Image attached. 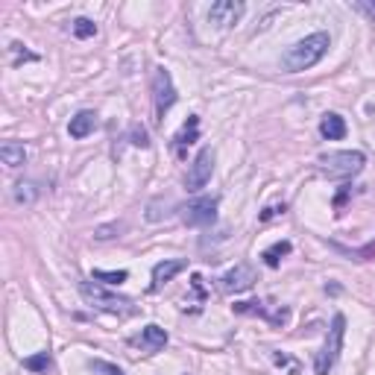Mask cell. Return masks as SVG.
Returning a JSON list of instances; mask_svg holds the SVG:
<instances>
[{"label": "cell", "instance_id": "ac0fdd59", "mask_svg": "<svg viewBox=\"0 0 375 375\" xmlns=\"http://www.w3.org/2000/svg\"><path fill=\"white\" fill-rule=\"evenodd\" d=\"M38 188H35V182H18L15 188H12V197H15V202H21V205H33L35 200H38Z\"/></svg>", "mask_w": 375, "mask_h": 375}, {"label": "cell", "instance_id": "7a4b0ae2", "mask_svg": "<svg viewBox=\"0 0 375 375\" xmlns=\"http://www.w3.org/2000/svg\"><path fill=\"white\" fill-rule=\"evenodd\" d=\"M79 294H82V299H86L88 305H94V308H100L106 314H115V317H132L135 314L132 299L118 296V294H109V290L100 287L94 279L91 282H79Z\"/></svg>", "mask_w": 375, "mask_h": 375}, {"label": "cell", "instance_id": "44dd1931", "mask_svg": "<svg viewBox=\"0 0 375 375\" xmlns=\"http://www.w3.org/2000/svg\"><path fill=\"white\" fill-rule=\"evenodd\" d=\"M24 367L30 369V372H47L53 367V360L47 352H38V355H30V358H24Z\"/></svg>", "mask_w": 375, "mask_h": 375}, {"label": "cell", "instance_id": "603a6c76", "mask_svg": "<svg viewBox=\"0 0 375 375\" xmlns=\"http://www.w3.org/2000/svg\"><path fill=\"white\" fill-rule=\"evenodd\" d=\"M74 35H77V38H91V35H97V24H94L91 18H77V21H74Z\"/></svg>", "mask_w": 375, "mask_h": 375}, {"label": "cell", "instance_id": "484cf974", "mask_svg": "<svg viewBox=\"0 0 375 375\" xmlns=\"http://www.w3.org/2000/svg\"><path fill=\"white\" fill-rule=\"evenodd\" d=\"M352 9L360 12V15H367L369 21H375V0H355Z\"/></svg>", "mask_w": 375, "mask_h": 375}, {"label": "cell", "instance_id": "7402d4cb", "mask_svg": "<svg viewBox=\"0 0 375 375\" xmlns=\"http://www.w3.org/2000/svg\"><path fill=\"white\" fill-rule=\"evenodd\" d=\"M270 358H273V364L279 367V369L285 367V369H287V375H299V360H294L290 355H285V352H273Z\"/></svg>", "mask_w": 375, "mask_h": 375}, {"label": "cell", "instance_id": "ba28073f", "mask_svg": "<svg viewBox=\"0 0 375 375\" xmlns=\"http://www.w3.org/2000/svg\"><path fill=\"white\" fill-rule=\"evenodd\" d=\"M258 282L255 270L249 267V264H238V267H232L223 279H220V290L223 294H244V290H249Z\"/></svg>", "mask_w": 375, "mask_h": 375}, {"label": "cell", "instance_id": "5b68a950", "mask_svg": "<svg viewBox=\"0 0 375 375\" xmlns=\"http://www.w3.org/2000/svg\"><path fill=\"white\" fill-rule=\"evenodd\" d=\"M152 103H156V120L159 123L164 120V115H168L170 106L176 103L173 77H170V71H164V67H156V71H152Z\"/></svg>", "mask_w": 375, "mask_h": 375}, {"label": "cell", "instance_id": "e0dca14e", "mask_svg": "<svg viewBox=\"0 0 375 375\" xmlns=\"http://www.w3.org/2000/svg\"><path fill=\"white\" fill-rule=\"evenodd\" d=\"M290 249H294V246H290V241H276L273 246L264 249L261 258H264V264H267V267H279L282 258L290 255Z\"/></svg>", "mask_w": 375, "mask_h": 375}, {"label": "cell", "instance_id": "4316f807", "mask_svg": "<svg viewBox=\"0 0 375 375\" xmlns=\"http://www.w3.org/2000/svg\"><path fill=\"white\" fill-rule=\"evenodd\" d=\"M285 208H287L285 202H282V205H270V208H264V212H261V217H258V220H261V223H267V220H273V217L285 214Z\"/></svg>", "mask_w": 375, "mask_h": 375}, {"label": "cell", "instance_id": "8fae6325", "mask_svg": "<svg viewBox=\"0 0 375 375\" xmlns=\"http://www.w3.org/2000/svg\"><path fill=\"white\" fill-rule=\"evenodd\" d=\"M234 311H238V314H258V317H267L273 326H285L287 319H290V311H287V308H282V305H279V311H273V314H270L267 308H264V302H234Z\"/></svg>", "mask_w": 375, "mask_h": 375}, {"label": "cell", "instance_id": "d4e9b609", "mask_svg": "<svg viewBox=\"0 0 375 375\" xmlns=\"http://www.w3.org/2000/svg\"><path fill=\"white\" fill-rule=\"evenodd\" d=\"M129 138H132V144H135V147H141V150H147V147H150V135H147V129H144V127H138V123L129 129Z\"/></svg>", "mask_w": 375, "mask_h": 375}, {"label": "cell", "instance_id": "83f0119b", "mask_svg": "<svg viewBox=\"0 0 375 375\" xmlns=\"http://www.w3.org/2000/svg\"><path fill=\"white\" fill-rule=\"evenodd\" d=\"M349 191H352V188H343V191L337 193V200H335V208H337V214H340V208H343V202H346V197H349Z\"/></svg>", "mask_w": 375, "mask_h": 375}, {"label": "cell", "instance_id": "5bb4252c", "mask_svg": "<svg viewBox=\"0 0 375 375\" xmlns=\"http://www.w3.org/2000/svg\"><path fill=\"white\" fill-rule=\"evenodd\" d=\"M97 127V115L94 112H79L71 118V123H67V132H71V138H86L91 135Z\"/></svg>", "mask_w": 375, "mask_h": 375}, {"label": "cell", "instance_id": "cb8c5ba5", "mask_svg": "<svg viewBox=\"0 0 375 375\" xmlns=\"http://www.w3.org/2000/svg\"><path fill=\"white\" fill-rule=\"evenodd\" d=\"M91 369L94 372H100V375H123V369L118 367V364H109V360H91Z\"/></svg>", "mask_w": 375, "mask_h": 375}, {"label": "cell", "instance_id": "277c9868", "mask_svg": "<svg viewBox=\"0 0 375 375\" xmlns=\"http://www.w3.org/2000/svg\"><path fill=\"white\" fill-rule=\"evenodd\" d=\"M343 335H346V317L343 314H335V319H331V328H328V337H326V346L319 349V355L314 360V372L317 375H328L331 369H335L337 358L343 352Z\"/></svg>", "mask_w": 375, "mask_h": 375}, {"label": "cell", "instance_id": "ffe728a7", "mask_svg": "<svg viewBox=\"0 0 375 375\" xmlns=\"http://www.w3.org/2000/svg\"><path fill=\"white\" fill-rule=\"evenodd\" d=\"M127 279H129L127 270H94V282H106V285H112V287L123 285Z\"/></svg>", "mask_w": 375, "mask_h": 375}, {"label": "cell", "instance_id": "9c48e42d", "mask_svg": "<svg viewBox=\"0 0 375 375\" xmlns=\"http://www.w3.org/2000/svg\"><path fill=\"white\" fill-rule=\"evenodd\" d=\"M244 12H246V6L241 0H217V3H212V9H208V21L217 26H234L244 18Z\"/></svg>", "mask_w": 375, "mask_h": 375}, {"label": "cell", "instance_id": "30bf717a", "mask_svg": "<svg viewBox=\"0 0 375 375\" xmlns=\"http://www.w3.org/2000/svg\"><path fill=\"white\" fill-rule=\"evenodd\" d=\"M132 346H138L141 352H147V355H152V352H161L164 346H168V331H164L161 326H147V328H141V335L138 337H132Z\"/></svg>", "mask_w": 375, "mask_h": 375}, {"label": "cell", "instance_id": "52a82bcc", "mask_svg": "<svg viewBox=\"0 0 375 375\" xmlns=\"http://www.w3.org/2000/svg\"><path fill=\"white\" fill-rule=\"evenodd\" d=\"M214 173V150L212 147H202L197 152V159L191 161V168H188V176H185V188L188 191H200L208 185V179H212Z\"/></svg>", "mask_w": 375, "mask_h": 375}, {"label": "cell", "instance_id": "4fadbf2b", "mask_svg": "<svg viewBox=\"0 0 375 375\" xmlns=\"http://www.w3.org/2000/svg\"><path fill=\"white\" fill-rule=\"evenodd\" d=\"M319 135L328 138V141H340V138H346V120L335 112L323 115V120H319Z\"/></svg>", "mask_w": 375, "mask_h": 375}, {"label": "cell", "instance_id": "d6986e66", "mask_svg": "<svg viewBox=\"0 0 375 375\" xmlns=\"http://www.w3.org/2000/svg\"><path fill=\"white\" fill-rule=\"evenodd\" d=\"M331 249H337L340 255H349V258H355V261H372V258H375V241H369L367 246H360V249H346V246H340V244H331Z\"/></svg>", "mask_w": 375, "mask_h": 375}, {"label": "cell", "instance_id": "6da1fadb", "mask_svg": "<svg viewBox=\"0 0 375 375\" xmlns=\"http://www.w3.org/2000/svg\"><path fill=\"white\" fill-rule=\"evenodd\" d=\"M331 47V38L328 33H314V35H305L302 41H296L294 47H287V53L282 56V65L287 74H299V71H308L314 67L319 59L328 53Z\"/></svg>", "mask_w": 375, "mask_h": 375}, {"label": "cell", "instance_id": "7c38bea8", "mask_svg": "<svg viewBox=\"0 0 375 375\" xmlns=\"http://www.w3.org/2000/svg\"><path fill=\"white\" fill-rule=\"evenodd\" d=\"M185 267H188V261H161V264H156V267H152V285H150V290H161L176 273H182Z\"/></svg>", "mask_w": 375, "mask_h": 375}, {"label": "cell", "instance_id": "9a60e30c", "mask_svg": "<svg viewBox=\"0 0 375 375\" xmlns=\"http://www.w3.org/2000/svg\"><path fill=\"white\" fill-rule=\"evenodd\" d=\"M0 159H3L6 168H21L26 161V150L18 141H6V144H0Z\"/></svg>", "mask_w": 375, "mask_h": 375}, {"label": "cell", "instance_id": "2e32d148", "mask_svg": "<svg viewBox=\"0 0 375 375\" xmlns=\"http://www.w3.org/2000/svg\"><path fill=\"white\" fill-rule=\"evenodd\" d=\"M197 138H200V118H197V115H191V118L182 123V129L176 132L173 141H176L179 150H182V147H188V144L197 141Z\"/></svg>", "mask_w": 375, "mask_h": 375}, {"label": "cell", "instance_id": "3957f363", "mask_svg": "<svg viewBox=\"0 0 375 375\" xmlns=\"http://www.w3.org/2000/svg\"><path fill=\"white\" fill-rule=\"evenodd\" d=\"M367 156L358 150H340V152H328L319 159V173L328 179H352L364 170Z\"/></svg>", "mask_w": 375, "mask_h": 375}, {"label": "cell", "instance_id": "8992f818", "mask_svg": "<svg viewBox=\"0 0 375 375\" xmlns=\"http://www.w3.org/2000/svg\"><path fill=\"white\" fill-rule=\"evenodd\" d=\"M185 226H212L217 220V197H197L179 208Z\"/></svg>", "mask_w": 375, "mask_h": 375}]
</instances>
